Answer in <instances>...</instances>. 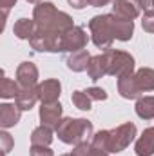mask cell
<instances>
[{"instance_id":"obj_1","label":"cell","mask_w":154,"mask_h":156,"mask_svg":"<svg viewBox=\"0 0 154 156\" xmlns=\"http://www.w3.org/2000/svg\"><path fill=\"white\" fill-rule=\"evenodd\" d=\"M89 31L93 44L100 49H111L114 40H127L132 38L134 24L132 20H123L116 15H98L89 20Z\"/></svg>"},{"instance_id":"obj_2","label":"cell","mask_w":154,"mask_h":156,"mask_svg":"<svg viewBox=\"0 0 154 156\" xmlns=\"http://www.w3.org/2000/svg\"><path fill=\"white\" fill-rule=\"evenodd\" d=\"M134 136H136V125L132 122H127L111 131H98L96 134H93L91 145H93V149L107 153V154L121 153L131 145Z\"/></svg>"},{"instance_id":"obj_3","label":"cell","mask_w":154,"mask_h":156,"mask_svg":"<svg viewBox=\"0 0 154 156\" xmlns=\"http://www.w3.org/2000/svg\"><path fill=\"white\" fill-rule=\"evenodd\" d=\"M33 20L37 24L38 29H45V31H54V33H64L71 27H75L73 18L56 9L53 2H40L35 5L33 11Z\"/></svg>"},{"instance_id":"obj_4","label":"cell","mask_w":154,"mask_h":156,"mask_svg":"<svg viewBox=\"0 0 154 156\" xmlns=\"http://www.w3.org/2000/svg\"><path fill=\"white\" fill-rule=\"evenodd\" d=\"M93 123L85 118H62V122L56 127V136L64 144L78 145L82 142L93 140Z\"/></svg>"},{"instance_id":"obj_5","label":"cell","mask_w":154,"mask_h":156,"mask_svg":"<svg viewBox=\"0 0 154 156\" xmlns=\"http://www.w3.org/2000/svg\"><path fill=\"white\" fill-rule=\"evenodd\" d=\"M105 56V67H107V75L111 76H123L129 73H134V56L131 53L125 51H118V49H105L103 51Z\"/></svg>"},{"instance_id":"obj_6","label":"cell","mask_w":154,"mask_h":156,"mask_svg":"<svg viewBox=\"0 0 154 156\" xmlns=\"http://www.w3.org/2000/svg\"><path fill=\"white\" fill-rule=\"evenodd\" d=\"M60 37L62 33L45 31V29L37 27V31L29 38V44L35 51H40V53H60Z\"/></svg>"},{"instance_id":"obj_7","label":"cell","mask_w":154,"mask_h":156,"mask_svg":"<svg viewBox=\"0 0 154 156\" xmlns=\"http://www.w3.org/2000/svg\"><path fill=\"white\" fill-rule=\"evenodd\" d=\"M89 42V37L85 33L83 27L80 26H75L67 31L62 33L60 37V53H75V51H80L87 45Z\"/></svg>"},{"instance_id":"obj_8","label":"cell","mask_w":154,"mask_h":156,"mask_svg":"<svg viewBox=\"0 0 154 156\" xmlns=\"http://www.w3.org/2000/svg\"><path fill=\"white\" fill-rule=\"evenodd\" d=\"M37 93L42 104H51V102H58L60 93H62V83L56 78H49L44 80L42 83L37 85Z\"/></svg>"},{"instance_id":"obj_9","label":"cell","mask_w":154,"mask_h":156,"mask_svg":"<svg viewBox=\"0 0 154 156\" xmlns=\"http://www.w3.org/2000/svg\"><path fill=\"white\" fill-rule=\"evenodd\" d=\"M62 113H64V109H62L60 102L42 104V107H40V122H42V125L56 129L58 123L62 122Z\"/></svg>"},{"instance_id":"obj_10","label":"cell","mask_w":154,"mask_h":156,"mask_svg":"<svg viewBox=\"0 0 154 156\" xmlns=\"http://www.w3.org/2000/svg\"><path fill=\"white\" fill-rule=\"evenodd\" d=\"M16 82L20 83V87H37L38 67L33 62H22L16 67Z\"/></svg>"},{"instance_id":"obj_11","label":"cell","mask_w":154,"mask_h":156,"mask_svg":"<svg viewBox=\"0 0 154 156\" xmlns=\"http://www.w3.org/2000/svg\"><path fill=\"white\" fill-rule=\"evenodd\" d=\"M113 15L123 20H134L140 15V5L134 0H116L113 4Z\"/></svg>"},{"instance_id":"obj_12","label":"cell","mask_w":154,"mask_h":156,"mask_svg":"<svg viewBox=\"0 0 154 156\" xmlns=\"http://www.w3.org/2000/svg\"><path fill=\"white\" fill-rule=\"evenodd\" d=\"M118 93L127 100H134V98L142 96V93L136 85V80H134V73H129V75H123L118 78Z\"/></svg>"},{"instance_id":"obj_13","label":"cell","mask_w":154,"mask_h":156,"mask_svg":"<svg viewBox=\"0 0 154 156\" xmlns=\"http://www.w3.org/2000/svg\"><path fill=\"white\" fill-rule=\"evenodd\" d=\"M38 93H37V87H20L16 98H15V105L20 109V111H29L35 107V104L38 102Z\"/></svg>"},{"instance_id":"obj_14","label":"cell","mask_w":154,"mask_h":156,"mask_svg":"<svg viewBox=\"0 0 154 156\" xmlns=\"http://www.w3.org/2000/svg\"><path fill=\"white\" fill-rule=\"evenodd\" d=\"M89 62H91V55H89L87 49H80V51H75V53H69L67 58H65V66L75 73L85 71Z\"/></svg>"},{"instance_id":"obj_15","label":"cell","mask_w":154,"mask_h":156,"mask_svg":"<svg viewBox=\"0 0 154 156\" xmlns=\"http://www.w3.org/2000/svg\"><path fill=\"white\" fill-rule=\"evenodd\" d=\"M136 156H152L154 154V127H147L134 145Z\"/></svg>"},{"instance_id":"obj_16","label":"cell","mask_w":154,"mask_h":156,"mask_svg":"<svg viewBox=\"0 0 154 156\" xmlns=\"http://www.w3.org/2000/svg\"><path fill=\"white\" fill-rule=\"evenodd\" d=\"M20 115H22V111L16 105H13V104H2L0 105V125L4 129H9V127L16 125L20 122Z\"/></svg>"},{"instance_id":"obj_17","label":"cell","mask_w":154,"mask_h":156,"mask_svg":"<svg viewBox=\"0 0 154 156\" xmlns=\"http://www.w3.org/2000/svg\"><path fill=\"white\" fill-rule=\"evenodd\" d=\"M136 85L140 89V93H149L154 91V69L152 67H142L134 73Z\"/></svg>"},{"instance_id":"obj_18","label":"cell","mask_w":154,"mask_h":156,"mask_svg":"<svg viewBox=\"0 0 154 156\" xmlns=\"http://www.w3.org/2000/svg\"><path fill=\"white\" fill-rule=\"evenodd\" d=\"M35 31H37V24H35L33 18H18L15 22V26H13L15 37L20 40H29Z\"/></svg>"},{"instance_id":"obj_19","label":"cell","mask_w":154,"mask_h":156,"mask_svg":"<svg viewBox=\"0 0 154 156\" xmlns=\"http://www.w3.org/2000/svg\"><path fill=\"white\" fill-rule=\"evenodd\" d=\"M87 75H89L91 80H94V82L107 75L103 53H102V55H96V56H91V62H89V66H87Z\"/></svg>"},{"instance_id":"obj_20","label":"cell","mask_w":154,"mask_h":156,"mask_svg":"<svg viewBox=\"0 0 154 156\" xmlns=\"http://www.w3.org/2000/svg\"><path fill=\"white\" fill-rule=\"evenodd\" d=\"M136 115L143 120L154 118V96H140L136 102Z\"/></svg>"},{"instance_id":"obj_21","label":"cell","mask_w":154,"mask_h":156,"mask_svg":"<svg viewBox=\"0 0 154 156\" xmlns=\"http://www.w3.org/2000/svg\"><path fill=\"white\" fill-rule=\"evenodd\" d=\"M53 142V129L47 125H40L31 133V145H51Z\"/></svg>"},{"instance_id":"obj_22","label":"cell","mask_w":154,"mask_h":156,"mask_svg":"<svg viewBox=\"0 0 154 156\" xmlns=\"http://www.w3.org/2000/svg\"><path fill=\"white\" fill-rule=\"evenodd\" d=\"M18 91H20V83L18 82L7 78L5 75L2 76V80H0V96L2 98H16Z\"/></svg>"},{"instance_id":"obj_23","label":"cell","mask_w":154,"mask_h":156,"mask_svg":"<svg viewBox=\"0 0 154 156\" xmlns=\"http://www.w3.org/2000/svg\"><path fill=\"white\" fill-rule=\"evenodd\" d=\"M71 100H73L75 107H78L80 111H89L91 109V104H93V100L87 96L85 91H75L71 94Z\"/></svg>"},{"instance_id":"obj_24","label":"cell","mask_w":154,"mask_h":156,"mask_svg":"<svg viewBox=\"0 0 154 156\" xmlns=\"http://www.w3.org/2000/svg\"><path fill=\"white\" fill-rule=\"evenodd\" d=\"M0 145H2V153H4V156H5L9 151H11V149H13V145H15L13 136H11L9 133L2 131V133H0Z\"/></svg>"},{"instance_id":"obj_25","label":"cell","mask_w":154,"mask_h":156,"mask_svg":"<svg viewBox=\"0 0 154 156\" xmlns=\"http://www.w3.org/2000/svg\"><path fill=\"white\" fill-rule=\"evenodd\" d=\"M142 27L147 33H154V9H147L142 18Z\"/></svg>"},{"instance_id":"obj_26","label":"cell","mask_w":154,"mask_h":156,"mask_svg":"<svg viewBox=\"0 0 154 156\" xmlns=\"http://www.w3.org/2000/svg\"><path fill=\"white\" fill-rule=\"evenodd\" d=\"M85 93H87V96H89L93 102H102V100H107V93H105V89H102V87H89Z\"/></svg>"},{"instance_id":"obj_27","label":"cell","mask_w":154,"mask_h":156,"mask_svg":"<svg viewBox=\"0 0 154 156\" xmlns=\"http://www.w3.org/2000/svg\"><path fill=\"white\" fill-rule=\"evenodd\" d=\"M91 151H93L91 142H82V144L75 145L73 154H75V156H91Z\"/></svg>"},{"instance_id":"obj_28","label":"cell","mask_w":154,"mask_h":156,"mask_svg":"<svg viewBox=\"0 0 154 156\" xmlns=\"http://www.w3.org/2000/svg\"><path fill=\"white\" fill-rule=\"evenodd\" d=\"M29 154L31 156H53V151L47 145H31Z\"/></svg>"},{"instance_id":"obj_29","label":"cell","mask_w":154,"mask_h":156,"mask_svg":"<svg viewBox=\"0 0 154 156\" xmlns=\"http://www.w3.org/2000/svg\"><path fill=\"white\" fill-rule=\"evenodd\" d=\"M0 4H2V11H4V20H2V29H4V26H5V18H7V13H9V9L16 4V0H0Z\"/></svg>"},{"instance_id":"obj_30","label":"cell","mask_w":154,"mask_h":156,"mask_svg":"<svg viewBox=\"0 0 154 156\" xmlns=\"http://www.w3.org/2000/svg\"><path fill=\"white\" fill-rule=\"evenodd\" d=\"M116 0H87L89 5L93 7H103V5H109V4H114Z\"/></svg>"},{"instance_id":"obj_31","label":"cell","mask_w":154,"mask_h":156,"mask_svg":"<svg viewBox=\"0 0 154 156\" xmlns=\"http://www.w3.org/2000/svg\"><path fill=\"white\" fill-rule=\"evenodd\" d=\"M67 2H69V5L75 7V9H83L85 5H89L87 0H67Z\"/></svg>"},{"instance_id":"obj_32","label":"cell","mask_w":154,"mask_h":156,"mask_svg":"<svg viewBox=\"0 0 154 156\" xmlns=\"http://www.w3.org/2000/svg\"><path fill=\"white\" fill-rule=\"evenodd\" d=\"M134 2H136L142 9H145V11H147V9H152V0H134Z\"/></svg>"},{"instance_id":"obj_33","label":"cell","mask_w":154,"mask_h":156,"mask_svg":"<svg viewBox=\"0 0 154 156\" xmlns=\"http://www.w3.org/2000/svg\"><path fill=\"white\" fill-rule=\"evenodd\" d=\"M91 147H93V145H91ZM91 156H109V154H107V153H102V151L93 149V151H91Z\"/></svg>"},{"instance_id":"obj_34","label":"cell","mask_w":154,"mask_h":156,"mask_svg":"<svg viewBox=\"0 0 154 156\" xmlns=\"http://www.w3.org/2000/svg\"><path fill=\"white\" fill-rule=\"evenodd\" d=\"M27 2H31V4H40L42 0H27Z\"/></svg>"},{"instance_id":"obj_35","label":"cell","mask_w":154,"mask_h":156,"mask_svg":"<svg viewBox=\"0 0 154 156\" xmlns=\"http://www.w3.org/2000/svg\"><path fill=\"white\" fill-rule=\"evenodd\" d=\"M62 156H75V154H73V153H69V154H62Z\"/></svg>"},{"instance_id":"obj_36","label":"cell","mask_w":154,"mask_h":156,"mask_svg":"<svg viewBox=\"0 0 154 156\" xmlns=\"http://www.w3.org/2000/svg\"><path fill=\"white\" fill-rule=\"evenodd\" d=\"M152 9H154V0H152Z\"/></svg>"}]
</instances>
